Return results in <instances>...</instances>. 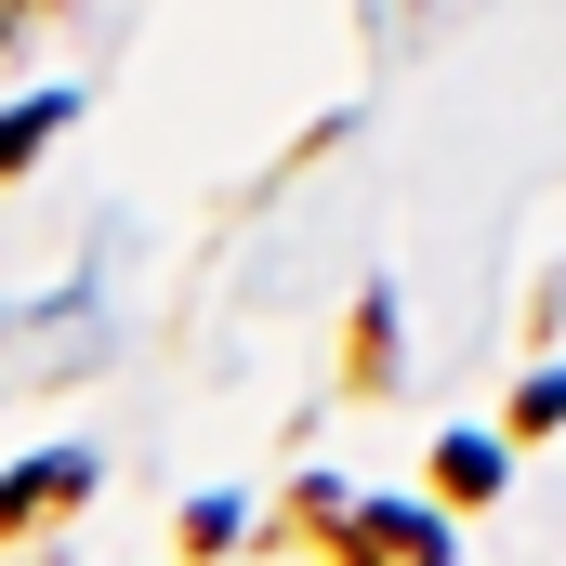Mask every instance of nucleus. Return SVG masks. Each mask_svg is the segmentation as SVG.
<instances>
[{
  "mask_svg": "<svg viewBox=\"0 0 566 566\" xmlns=\"http://www.w3.org/2000/svg\"><path fill=\"white\" fill-rule=\"evenodd\" d=\"M434 488H448V501H488V488H501V448L448 434V448H434Z\"/></svg>",
  "mask_w": 566,
  "mask_h": 566,
  "instance_id": "1",
  "label": "nucleus"
},
{
  "mask_svg": "<svg viewBox=\"0 0 566 566\" xmlns=\"http://www.w3.org/2000/svg\"><path fill=\"white\" fill-rule=\"evenodd\" d=\"M53 119H66V106H13V119H0V171H27V158L53 145Z\"/></svg>",
  "mask_w": 566,
  "mask_h": 566,
  "instance_id": "2",
  "label": "nucleus"
}]
</instances>
